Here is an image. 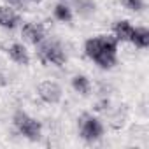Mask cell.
Masks as SVG:
<instances>
[{"mask_svg": "<svg viewBox=\"0 0 149 149\" xmlns=\"http://www.w3.org/2000/svg\"><path fill=\"white\" fill-rule=\"evenodd\" d=\"M13 125L18 130L19 135H23L25 139L37 142L42 137V123L37 121L35 118H32L30 114H26L25 111H16L13 116Z\"/></svg>", "mask_w": 149, "mask_h": 149, "instance_id": "6da1fadb", "label": "cell"}, {"mask_svg": "<svg viewBox=\"0 0 149 149\" xmlns=\"http://www.w3.org/2000/svg\"><path fill=\"white\" fill-rule=\"evenodd\" d=\"M79 135L88 144H93V142L100 140L102 135H104L102 121L93 114H88V112L81 114V118H79Z\"/></svg>", "mask_w": 149, "mask_h": 149, "instance_id": "7a4b0ae2", "label": "cell"}, {"mask_svg": "<svg viewBox=\"0 0 149 149\" xmlns=\"http://www.w3.org/2000/svg\"><path fill=\"white\" fill-rule=\"evenodd\" d=\"M39 60L44 65H54V67H63L67 63V54L63 47L56 42H40L39 44Z\"/></svg>", "mask_w": 149, "mask_h": 149, "instance_id": "3957f363", "label": "cell"}, {"mask_svg": "<svg viewBox=\"0 0 149 149\" xmlns=\"http://www.w3.org/2000/svg\"><path fill=\"white\" fill-rule=\"evenodd\" d=\"M37 95L44 104H58L61 100V88L54 81H42L37 86Z\"/></svg>", "mask_w": 149, "mask_h": 149, "instance_id": "277c9868", "label": "cell"}, {"mask_svg": "<svg viewBox=\"0 0 149 149\" xmlns=\"http://www.w3.org/2000/svg\"><path fill=\"white\" fill-rule=\"evenodd\" d=\"M21 37L26 42H30L33 46H39L44 40L46 35H44V28L40 25H37V23H25L23 28H21Z\"/></svg>", "mask_w": 149, "mask_h": 149, "instance_id": "5b68a950", "label": "cell"}, {"mask_svg": "<svg viewBox=\"0 0 149 149\" xmlns=\"http://www.w3.org/2000/svg\"><path fill=\"white\" fill-rule=\"evenodd\" d=\"M19 23H21V18H19V14L13 7L0 6V26L14 30L16 26H19Z\"/></svg>", "mask_w": 149, "mask_h": 149, "instance_id": "8992f818", "label": "cell"}, {"mask_svg": "<svg viewBox=\"0 0 149 149\" xmlns=\"http://www.w3.org/2000/svg\"><path fill=\"white\" fill-rule=\"evenodd\" d=\"M7 54H9V58H11L14 63H18V65H28V63H30V54H28L26 47H25L23 44H19V42L11 44V46L7 47Z\"/></svg>", "mask_w": 149, "mask_h": 149, "instance_id": "52a82bcc", "label": "cell"}, {"mask_svg": "<svg viewBox=\"0 0 149 149\" xmlns=\"http://www.w3.org/2000/svg\"><path fill=\"white\" fill-rule=\"evenodd\" d=\"M112 32H114V37L119 42H130L132 33H133V25L126 19H119L112 25Z\"/></svg>", "mask_w": 149, "mask_h": 149, "instance_id": "ba28073f", "label": "cell"}, {"mask_svg": "<svg viewBox=\"0 0 149 149\" xmlns=\"http://www.w3.org/2000/svg\"><path fill=\"white\" fill-rule=\"evenodd\" d=\"M130 42H132L135 47H139V49H146V47H149V30L144 28V26L133 28V33H132Z\"/></svg>", "mask_w": 149, "mask_h": 149, "instance_id": "9c48e42d", "label": "cell"}, {"mask_svg": "<svg viewBox=\"0 0 149 149\" xmlns=\"http://www.w3.org/2000/svg\"><path fill=\"white\" fill-rule=\"evenodd\" d=\"M72 88L76 93L83 95V97H88L90 91H91V83L86 76H83V74H79V76H74L72 77Z\"/></svg>", "mask_w": 149, "mask_h": 149, "instance_id": "30bf717a", "label": "cell"}, {"mask_svg": "<svg viewBox=\"0 0 149 149\" xmlns=\"http://www.w3.org/2000/svg\"><path fill=\"white\" fill-rule=\"evenodd\" d=\"M104 51L102 47V42H100V37H91L84 42V54L90 58V60H95L100 53ZM109 53V51H107Z\"/></svg>", "mask_w": 149, "mask_h": 149, "instance_id": "8fae6325", "label": "cell"}, {"mask_svg": "<svg viewBox=\"0 0 149 149\" xmlns=\"http://www.w3.org/2000/svg\"><path fill=\"white\" fill-rule=\"evenodd\" d=\"M100 68H112L116 63H118V54L116 53H107V51H102L95 60H93Z\"/></svg>", "mask_w": 149, "mask_h": 149, "instance_id": "7c38bea8", "label": "cell"}, {"mask_svg": "<svg viewBox=\"0 0 149 149\" xmlns=\"http://www.w3.org/2000/svg\"><path fill=\"white\" fill-rule=\"evenodd\" d=\"M54 18H56L58 21L70 23L72 18H74V14H72V9H70L68 6H65L63 2H60V4L54 6Z\"/></svg>", "mask_w": 149, "mask_h": 149, "instance_id": "4fadbf2b", "label": "cell"}, {"mask_svg": "<svg viewBox=\"0 0 149 149\" xmlns=\"http://www.w3.org/2000/svg\"><path fill=\"white\" fill-rule=\"evenodd\" d=\"M121 4L133 13H139L144 9V0H121Z\"/></svg>", "mask_w": 149, "mask_h": 149, "instance_id": "5bb4252c", "label": "cell"}, {"mask_svg": "<svg viewBox=\"0 0 149 149\" xmlns=\"http://www.w3.org/2000/svg\"><path fill=\"white\" fill-rule=\"evenodd\" d=\"M7 84V81H6V77L2 76V74H0V86H6Z\"/></svg>", "mask_w": 149, "mask_h": 149, "instance_id": "9a60e30c", "label": "cell"}, {"mask_svg": "<svg viewBox=\"0 0 149 149\" xmlns=\"http://www.w3.org/2000/svg\"><path fill=\"white\" fill-rule=\"evenodd\" d=\"M30 2H42V0H30Z\"/></svg>", "mask_w": 149, "mask_h": 149, "instance_id": "2e32d148", "label": "cell"}]
</instances>
